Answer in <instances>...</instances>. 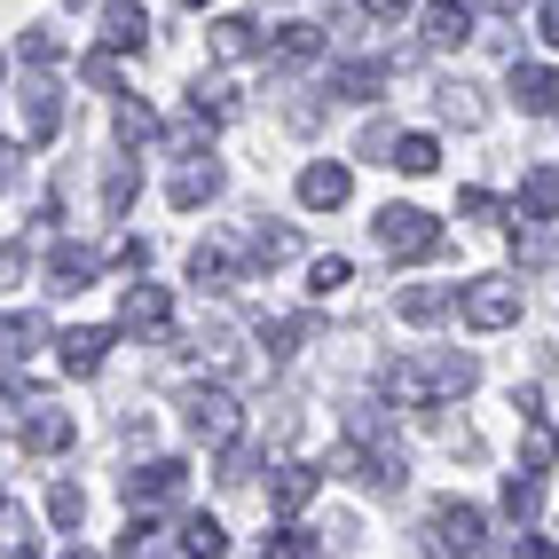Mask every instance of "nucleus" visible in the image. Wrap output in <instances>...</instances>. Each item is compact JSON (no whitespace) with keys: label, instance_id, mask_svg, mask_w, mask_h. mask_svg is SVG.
<instances>
[{"label":"nucleus","instance_id":"nucleus-1","mask_svg":"<svg viewBox=\"0 0 559 559\" xmlns=\"http://www.w3.org/2000/svg\"><path fill=\"white\" fill-rule=\"evenodd\" d=\"M340 473H347V480H362L370 497H394L402 480H409V457L394 450V433H386V418H379V402H355V409H347V450H340Z\"/></svg>","mask_w":559,"mask_h":559},{"label":"nucleus","instance_id":"nucleus-2","mask_svg":"<svg viewBox=\"0 0 559 559\" xmlns=\"http://www.w3.org/2000/svg\"><path fill=\"white\" fill-rule=\"evenodd\" d=\"M473 379H480V362L473 355H409V362H386L379 370V386L402 402V409H433V402H457V394H473Z\"/></svg>","mask_w":559,"mask_h":559},{"label":"nucleus","instance_id":"nucleus-3","mask_svg":"<svg viewBox=\"0 0 559 559\" xmlns=\"http://www.w3.org/2000/svg\"><path fill=\"white\" fill-rule=\"evenodd\" d=\"M181 426H190L198 450H237V433H245V409L229 386H190L181 394Z\"/></svg>","mask_w":559,"mask_h":559},{"label":"nucleus","instance_id":"nucleus-4","mask_svg":"<svg viewBox=\"0 0 559 559\" xmlns=\"http://www.w3.org/2000/svg\"><path fill=\"white\" fill-rule=\"evenodd\" d=\"M480 536H489V520H480V504H465V497H441L426 512V551L433 559H480Z\"/></svg>","mask_w":559,"mask_h":559},{"label":"nucleus","instance_id":"nucleus-5","mask_svg":"<svg viewBox=\"0 0 559 559\" xmlns=\"http://www.w3.org/2000/svg\"><path fill=\"white\" fill-rule=\"evenodd\" d=\"M379 252H386V260H426V252H441V221H433L426 205H386V213H379Z\"/></svg>","mask_w":559,"mask_h":559},{"label":"nucleus","instance_id":"nucleus-6","mask_svg":"<svg viewBox=\"0 0 559 559\" xmlns=\"http://www.w3.org/2000/svg\"><path fill=\"white\" fill-rule=\"evenodd\" d=\"M457 316H465L473 331H512V323H520V284H512V276H473V284H457Z\"/></svg>","mask_w":559,"mask_h":559},{"label":"nucleus","instance_id":"nucleus-7","mask_svg":"<svg viewBox=\"0 0 559 559\" xmlns=\"http://www.w3.org/2000/svg\"><path fill=\"white\" fill-rule=\"evenodd\" d=\"M16 441L32 457H63L71 441H80V418L71 409H48V402H24V418H16Z\"/></svg>","mask_w":559,"mask_h":559},{"label":"nucleus","instance_id":"nucleus-8","mask_svg":"<svg viewBox=\"0 0 559 559\" xmlns=\"http://www.w3.org/2000/svg\"><path fill=\"white\" fill-rule=\"evenodd\" d=\"M181 489H190V465H181V457H151V465L127 473V504H134V512H158V504H174Z\"/></svg>","mask_w":559,"mask_h":559},{"label":"nucleus","instance_id":"nucleus-9","mask_svg":"<svg viewBox=\"0 0 559 559\" xmlns=\"http://www.w3.org/2000/svg\"><path fill=\"white\" fill-rule=\"evenodd\" d=\"M418 40H426L433 56L465 48V40H473V0H426V9H418Z\"/></svg>","mask_w":559,"mask_h":559},{"label":"nucleus","instance_id":"nucleus-10","mask_svg":"<svg viewBox=\"0 0 559 559\" xmlns=\"http://www.w3.org/2000/svg\"><path fill=\"white\" fill-rule=\"evenodd\" d=\"M166 323H174L166 284H127V300H119V331H134V340H166Z\"/></svg>","mask_w":559,"mask_h":559},{"label":"nucleus","instance_id":"nucleus-11","mask_svg":"<svg viewBox=\"0 0 559 559\" xmlns=\"http://www.w3.org/2000/svg\"><path fill=\"white\" fill-rule=\"evenodd\" d=\"M386 87H394V63H386V56L331 63V95H340V103H370V95H386Z\"/></svg>","mask_w":559,"mask_h":559},{"label":"nucleus","instance_id":"nucleus-12","mask_svg":"<svg viewBox=\"0 0 559 559\" xmlns=\"http://www.w3.org/2000/svg\"><path fill=\"white\" fill-rule=\"evenodd\" d=\"M95 40H103V56H134L142 40H151V16H142V0H110Z\"/></svg>","mask_w":559,"mask_h":559},{"label":"nucleus","instance_id":"nucleus-13","mask_svg":"<svg viewBox=\"0 0 559 559\" xmlns=\"http://www.w3.org/2000/svg\"><path fill=\"white\" fill-rule=\"evenodd\" d=\"M512 103L528 110V119H551L559 110V71L551 63H512Z\"/></svg>","mask_w":559,"mask_h":559},{"label":"nucleus","instance_id":"nucleus-14","mask_svg":"<svg viewBox=\"0 0 559 559\" xmlns=\"http://www.w3.org/2000/svg\"><path fill=\"white\" fill-rule=\"evenodd\" d=\"M316 489H323V473H316V465H300V457L269 473V504H276L284 520H292V512H308V504H316Z\"/></svg>","mask_w":559,"mask_h":559},{"label":"nucleus","instance_id":"nucleus-15","mask_svg":"<svg viewBox=\"0 0 559 559\" xmlns=\"http://www.w3.org/2000/svg\"><path fill=\"white\" fill-rule=\"evenodd\" d=\"M347 198H355V174H347V166H331V158H323V166L300 174V205H308V213H340Z\"/></svg>","mask_w":559,"mask_h":559},{"label":"nucleus","instance_id":"nucleus-16","mask_svg":"<svg viewBox=\"0 0 559 559\" xmlns=\"http://www.w3.org/2000/svg\"><path fill=\"white\" fill-rule=\"evenodd\" d=\"M63 370H71V379H95V370H103V355H110V323H80V331H63Z\"/></svg>","mask_w":559,"mask_h":559},{"label":"nucleus","instance_id":"nucleus-17","mask_svg":"<svg viewBox=\"0 0 559 559\" xmlns=\"http://www.w3.org/2000/svg\"><path fill=\"white\" fill-rule=\"evenodd\" d=\"M269 48H276V40H269L252 16H221V24H213V56H229V63H252V56H269Z\"/></svg>","mask_w":559,"mask_h":559},{"label":"nucleus","instance_id":"nucleus-18","mask_svg":"<svg viewBox=\"0 0 559 559\" xmlns=\"http://www.w3.org/2000/svg\"><path fill=\"white\" fill-rule=\"evenodd\" d=\"M166 198H174L181 213H198L205 198H221V166H213V158H181V174L166 181Z\"/></svg>","mask_w":559,"mask_h":559},{"label":"nucleus","instance_id":"nucleus-19","mask_svg":"<svg viewBox=\"0 0 559 559\" xmlns=\"http://www.w3.org/2000/svg\"><path fill=\"white\" fill-rule=\"evenodd\" d=\"M16 95H24V142H48V134L63 127V95H56L48 80H24Z\"/></svg>","mask_w":559,"mask_h":559},{"label":"nucleus","instance_id":"nucleus-20","mask_svg":"<svg viewBox=\"0 0 559 559\" xmlns=\"http://www.w3.org/2000/svg\"><path fill=\"white\" fill-rule=\"evenodd\" d=\"M95 276H103V252H80V245L48 252V292H87Z\"/></svg>","mask_w":559,"mask_h":559},{"label":"nucleus","instance_id":"nucleus-21","mask_svg":"<svg viewBox=\"0 0 559 559\" xmlns=\"http://www.w3.org/2000/svg\"><path fill=\"white\" fill-rule=\"evenodd\" d=\"M551 213H559V166H536L512 198V221H551Z\"/></svg>","mask_w":559,"mask_h":559},{"label":"nucleus","instance_id":"nucleus-22","mask_svg":"<svg viewBox=\"0 0 559 559\" xmlns=\"http://www.w3.org/2000/svg\"><path fill=\"white\" fill-rule=\"evenodd\" d=\"M394 308H402V323H441V316L457 308V292H450V284H409Z\"/></svg>","mask_w":559,"mask_h":559},{"label":"nucleus","instance_id":"nucleus-23","mask_svg":"<svg viewBox=\"0 0 559 559\" xmlns=\"http://www.w3.org/2000/svg\"><path fill=\"white\" fill-rule=\"evenodd\" d=\"M229 276H237V252H229V245H198V252H190V284L221 292Z\"/></svg>","mask_w":559,"mask_h":559},{"label":"nucleus","instance_id":"nucleus-24","mask_svg":"<svg viewBox=\"0 0 559 559\" xmlns=\"http://www.w3.org/2000/svg\"><path fill=\"white\" fill-rule=\"evenodd\" d=\"M151 134H158V110L134 103V95H119V151H142Z\"/></svg>","mask_w":559,"mask_h":559},{"label":"nucleus","instance_id":"nucleus-25","mask_svg":"<svg viewBox=\"0 0 559 559\" xmlns=\"http://www.w3.org/2000/svg\"><path fill=\"white\" fill-rule=\"evenodd\" d=\"M316 56H323L316 24H276V63H316Z\"/></svg>","mask_w":559,"mask_h":559},{"label":"nucleus","instance_id":"nucleus-26","mask_svg":"<svg viewBox=\"0 0 559 559\" xmlns=\"http://www.w3.org/2000/svg\"><path fill=\"white\" fill-rule=\"evenodd\" d=\"M292 260V229H252L245 237V269H284Z\"/></svg>","mask_w":559,"mask_h":559},{"label":"nucleus","instance_id":"nucleus-27","mask_svg":"<svg viewBox=\"0 0 559 559\" xmlns=\"http://www.w3.org/2000/svg\"><path fill=\"white\" fill-rule=\"evenodd\" d=\"M308 331H316L308 316H276V323H260V347H269V362H284L292 347H300V340H308Z\"/></svg>","mask_w":559,"mask_h":559},{"label":"nucleus","instance_id":"nucleus-28","mask_svg":"<svg viewBox=\"0 0 559 559\" xmlns=\"http://www.w3.org/2000/svg\"><path fill=\"white\" fill-rule=\"evenodd\" d=\"M536 504H544V473H512V480H504V512L520 520V528H528Z\"/></svg>","mask_w":559,"mask_h":559},{"label":"nucleus","instance_id":"nucleus-29","mask_svg":"<svg viewBox=\"0 0 559 559\" xmlns=\"http://www.w3.org/2000/svg\"><path fill=\"white\" fill-rule=\"evenodd\" d=\"M394 166H402V174H433V166H441V142H433V134H402V142H394Z\"/></svg>","mask_w":559,"mask_h":559},{"label":"nucleus","instance_id":"nucleus-30","mask_svg":"<svg viewBox=\"0 0 559 559\" xmlns=\"http://www.w3.org/2000/svg\"><path fill=\"white\" fill-rule=\"evenodd\" d=\"M0 536H9V559H40V536H32V520H24L16 497H9V512H0Z\"/></svg>","mask_w":559,"mask_h":559},{"label":"nucleus","instance_id":"nucleus-31","mask_svg":"<svg viewBox=\"0 0 559 559\" xmlns=\"http://www.w3.org/2000/svg\"><path fill=\"white\" fill-rule=\"evenodd\" d=\"M181 536H190L198 559H221V551H229V528H221L213 512H190V528H181Z\"/></svg>","mask_w":559,"mask_h":559},{"label":"nucleus","instance_id":"nucleus-32","mask_svg":"<svg viewBox=\"0 0 559 559\" xmlns=\"http://www.w3.org/2000/svg\"><path fill=\"white\" fill-rule=\"evenodd\" d=\"M269 559H323V544L300 528V520H284V528L269 536Z\"/></svg>","mask_w":559,"mask_h":559},{"label":"nucleus","instance_id":"nucleus-33","mask_svg":"<svg viewBox=\"0 0 559 559\" xmlns=\"http://www.w3.org/2000/svg\"><path fill=\"white\" fill-rule=\"evenodd\" d=\"M340 284H355V260H340V252H323L316 269H308V292H316V300H331V292H340Z\"/></svg>","mask_w":559,"mask_h":559},{"label":"nucleus","instance_id":"nucleus-34","mask_svg":"<svg viewBox=\"0 0 559 559\" xmlns=\"http://www.w3.org/2000/svg\"><path fill=\"white\" fill-rule=\"evenodd\" d=\"M48 520H56V528H80V520H87V497L71 489V480H56V489H48Z\"/></svg>","mask_w":559,"mask_h":559},{"label":"nucleus","instance_id":"nucleus-35","mask_svg":"<svg viewBox=\"0 0 559 559\" xmlns=\"http://www.w3.org/2000/svg\"><path fill=\"white\" fill-rule=\"evenodd\" d=\"M441 119H450V127H480V95L457 80V87H441Z\"/></svg>","mask_w":559,"mask_h":559},{"label":"nucleus","instance_id":"nucleus-36","mask_svg":"<svg viewBox=\"0 0 559 559\" xmlns=\"http://www.w3.org/2000/svg\"><path fill=\"white\" fill-rule=\"evenodd\" d=\"M16 56H24V63H63V40H56L48 24H32L24 40H16Z\"/></svg>","mask_w":559,"mask_h":559},{"label":"nucleus","instance_id":"nucleus-37","mask_svg":"<svg viewBox=\"0 0 559 559\" xmlns=\"http://www.w3.org/2000/svg\"><path fill=\"white\" fill-rule=\"evenodd\" d=\"M40 340H48V323H40V316H9V355H16V362L40 347Z\"/></svg>","mask_w":559,"mask_h":559},{"label":"nucleus","instance_id":"nucleus-38","mask_svg":"<svg viewBox=\"0 0 559 559\" xmlns=\"http://www.w3.org/2000/svg\"><path fill=\"white\" fill-rule=\"evenodd\" d=\"M457 213H465V221H497V213H512V205L489 198V190H457Z\"/></svg>","mask_w":559,"mask_h":559},{"label":"nucleus","instance_id":"nucleus-39","mask_svg":"<svg viewBox=\"0 0 559 559\" xmlns=\"http://www.w3.org/2000/svg\"><path fill=\"white\" fill-rule=\"evenodd\" d=\"M127 198H134V166L119 158V166H110V181H103V205H110V213H127Z\"/></svg>","mask_w":559,"mask_h":559},{"label":"nucleus","instance_id":"nucleus-40","mask_svg":"<svg viewBox=\"0 0 559 559\" xmlns=\"http://www.w3.org/2000/svg\"><path fill=\"white\" fill-rule=\"evenodd\" d=\"M536 32H544V48H559V0H544V9H536Z\"/></svg>","mask_w":559,"mask_h":559},{"label":"nucleus","instance_id":"nucleus-41","mask_svg":"<svg viewBox=\"0 0 559 559\" xmlns=\"http://www.w3.org/2000/svg\"><path fill=\"white\" fill-rule=\"evenodd\" d=\"M512 559H559V551H551L544 536H520V551H512Z\"/></svg>","mask_w":559,"mask_h":559},{"label":"nucleus","instance_id":"nucleus-42","mask_svg":"<svg viewBox=\"0 0 559 559\" xmlns=\"http://www.w3.org/2000/svg\"><path fill=\"white\" fill-rule=\"evenodd\" d=\"M473 9H497V16H520L528 0H473Z\"/></svg>","mask_w":559,"mask_h":559},{"label":"nucleus","instance_id":"nucleus-43","mask_svg":"<svg viewBox=\"0 0 559 559\" xmlns=\"http://www.w3.org/2000/svg\"><path fill=\"white\" fill-rule=\"evenodd\" d=\"M362 9H370V16H402V9H409V0H362Z\"/></svg>","mask_w":559,"mask_h":559},{"label":"nucleus","instance_id":"nucleus-44","mask_svg":"<svg viewBox=\"0 0 559 559\" xmlns=\"http://www.w3.org/2000/svg\"><path fill=\"white\" fill-rule=\"evenodd\" d=\"M181 9H205V0H181Z\"/></svg>","mask_w":559,"mask_h":559},{"label":"nucleus","instance_id":"nucleus-45","mask_svg":"<svg viewBox=\"0 0 559 559\" xmlns=\"http://www.w3.org/2000/svg\"><path fill=\"white\" fill-rule=\"evenodd\" d=\"M63 559H87V551H63Z\"/></svg>","mask_w":559,"mask_h":559}]
</instances>
